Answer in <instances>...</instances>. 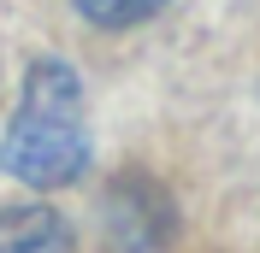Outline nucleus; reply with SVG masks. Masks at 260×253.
<instances>
[{"instance_id": "nucleus-2", "label": "nucleus", "mask_w": 260, "mask_h": 253, "mask_svg": "<svg viewBox=\"0 0 260 253\" xmlns=\"http://www.w3.org/2000/svg\"><path fill=\"white\" fill-rule=\"evenodd\" d=\"M0 253H71V224L53 206H6L0 212Z\"/></svg>"}, {"instance_id": "nucleus-1", "label": "nucleus", "mask_w": 260, "mask_h": 253, "mask_svg": "<svg viewBox=\"0 0 260 253\" xmlns=\"http://www.w3.org/2000/svg\"><path fill=\"white\" fill-rule=\"evenodd\" d=\"M0 171H12L30 189H65L89 171V124H83V82L65 59H36L24 77L6 142H0Z\"/></svg>"}, {"instance_id": "nucleus-3", "label": "nucleus", "mask_w": 260, "mask_h": 253, "mask_svg": "<svg viewBox=\"0 0 260 253\" xmlns=\"http://www.w3.org/2000/svg\"><path fill=\"white\" fill-rule=\"evenodd\" d=\"M166 0H77V12L89 18V24H101V30H124V24H142V18H154Z\"/></svg>"}]
</instances>
